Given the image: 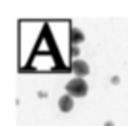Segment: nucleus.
<instances>
[{"instance_id":"39448f33","label":"nucleus","mask_w":128,"mask_h":126,"mask_svg":"<svg viewBox=\"0 0 128 126\" xmlns=\"http://www.w3.org/2000/svg\"><path fill=\"white\" fill-rule=\"evenodd\" d=\"M79 55V49H77V45H74L72 47V56H77Z\"/></svg>"},{"instance_id":"423d86ee","label":"nucleus","mask_w":128,"mask_h":126,"mask_svg":"<svg viewBox=\"0 0 128 126\" xmlns=\"http://www.w3.org/2000/svg\"><path fill=\"white\" fill-rule=\"evenodd\" d=\"M104 126H115V124H113V122H111V120H108V122H106V124H104Z\"/></svg>"},{"instance_id":"7ed1b4c3","label":"nucleus","mask_w":128,"mask_h":126,"mask_svg":"<svg viewBox=\"0 0 128 126\" xmlns=\"http://www.w3.org/2000/svg\"><path fill=\"white\" fill-rule=\"evenodd\" d=\"M58 109L62 111V113H70V111L74 109V98H72L70 94L60 96V100H58Z\"/></svg>"},{"instance_id":"f257e3e1","label":"nucleus","mask_w":128,"mask_h":126,"mask_svg":"<svg viewBox=\"0 0 128 126\" xmlns=\"http://www.w3.org/2000/svg\"><path fill=\"white\" fill-rule=\"evenodd\" d=\"M66 92H68L72 98H83L85 94L88 92V85L83 77H74L68 81L66 85Z\"/></svg>"},{"instance_id":"f03ea898","label":"nucleus","mask_w":128,"mask_h":126,"mask_svg":"<svg viewBox=\"0 0 128 126\" xmlns=\"http://www.w3.org/2000/svg\"><path fill=\"white\" fill-rule=\"evenodd\" d=\"M72 70H74V74H76V77H85V75L90 72L88 70V64L85 62V60H74Z\"/></svg>"},{"instance_id":"20e7f679","label":"nucleus","mask_w":128,"mask_h":126,"mask_svg":"<svg viewBox=\"0 0 128 126\" xmlns=\"http://www.w3.org/2000/svg\"><path fill=\"white\" fill-rule=\"evenodd\" d=\"M70 40H72L74 44L77 45V44H81V42L85 40V34L79 30V28H76V26H74V28H70Z\"/></svg>"}]
</instances>
